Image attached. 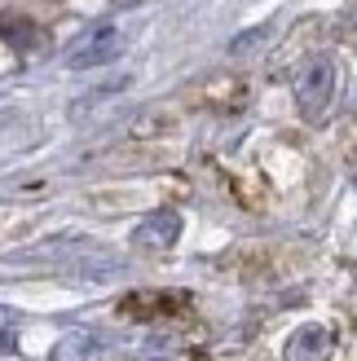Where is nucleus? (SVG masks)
Returning <instances> with one entry per match:
<instances>
[{
    "label": "nucleus",
    "mask_w": 357,
    "mask_h": 361,
    "mask_svg": "<svg viewBox=\"0 0 357 361\" xmlns=\"http://www.w3.org/2000/svg\"><path fill=\"white\" fill-rule=\"evenodd\" d=\"M331 93H335V62L331 58H309L305 66H300V75H296V106H300V115L317 119L327 111Z\"/></svg>",
    "instance_id": "nucleus-1"
},
{
    "label": "nucleus",
    "mask_w": 357,
    "mask_h": 361,
    "mask_svg": "<svg viewBox=\"0 0 357 361\" xmlns=\"http://www.w3.org/2000/svg\"><path fill=\"white\" fill-rule=\"evenodd\" d=\"M123 49V35H119V27L115 23H97V27H88L75 44H71V53H66V66L71 71H84V66H106L115 58V53Z\"/></svg>",
    "instance_id": "nucleus-2"
},
{
    "label": "nucleus",
    "mask_w": 357,
    "mask_h": 361,
    "mask_svg": "<svg viewBox=\"0 0 357 361\" xmlns=\"http://www.w3.org/2000/svg\"><path fill=\"white\" fill-rule=\"evenodd\" d=\"M331 348H335L331 331H322V326H300L291 335V344H287V361H327Z\"/></svg>",
    "instance_id": "nucleus-3"
},
{
    "label": "nucleus",
    "mask_w": 357,
    "mask_h": 361,
    "mask_svg": "<svg viewBox=\"0 0 357 361\" xmlns=\"http://www.w3.org/2000/svg\"><path fill=\"white\" fill-rule=\"evenodd\" d=\"M176 233H181V216H176V212H155V216L141 221V229L133 233V238L141 247H172Z\"/></svg>",
    "instance_id": "nucleus-4"
},
{
    "label": "nucleus",
    "mask_w": 357,
    "mask_h": 361,
    "mask_svg": "<svg viewBox=\"0 0 357 361\" xmlns=\"http://www.w3.org/2000/svg\"><path fill=\"white\" fill-rule=\"evenodd\" d=\"M93 353H97V339L88 331H71L53 344V361H88Z\"/></svg>",
    "instance_id": "nucleus-5"
}]
</instances>
